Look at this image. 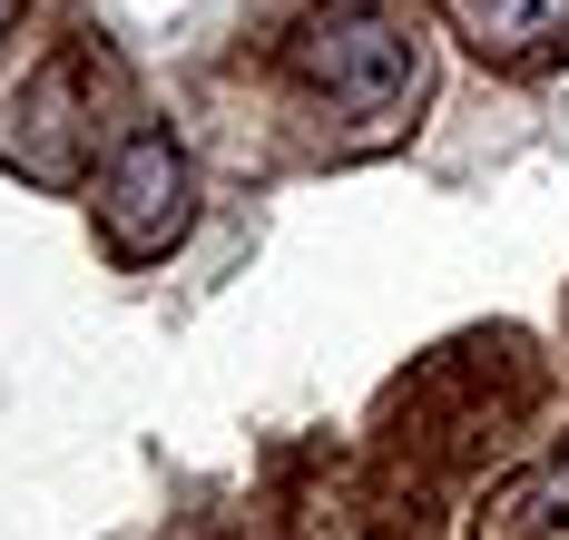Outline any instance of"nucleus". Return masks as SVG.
<instances>
[{"label": "nucleus", "instance_id": "f257e3e1", "mask_svg": "<svg viewBox=\"0 0 569 540\" xmlns=\"http://www.w3.org/2000/svg\"><path fill=\"white\" fill-rule=\"evenodd\" d=\"M284 60H295V79H305L315 99H335L353 119H383V109L412 99V40H402L383 10H363V0L315 10V20L284 40Z\"/></svg>", "mask_w": 569, "mask_h": 540}, {"label": "nucleus", "instance_id": "f03ea898", "mask_svg": "<svg viewBox=\"0 0 569 540\" xmlns=\"http://www.w3.org/2000/svg\"><path fill=\"white\" fill-rule=\"evenodd\" d=\"M99 227L128 266H148L187 237V148L168 128H128V148L109 158V187H99Z\"/></svg>", "mask_w": 569, "mask_h": 540}, {"label": "nucleus", "instance_id": "7ed1b4c3", "mask_svg": "<svg viewBox=\"0 0 569 540\" xmlns=\"http://www.w3.org/2000/svg\"><path fill=\"white\" fill-rule=\"evenodd\" d=\"M79 79H89V60H59L10 119L20 128H0V158H20L30 178H79V138H89V119H69V99H79Z\"/></svg>", "mask_w": 569, "mask_h": 540}, {"label": "nucleus", "instance_id": "20e7f679", "mask_svg": "<svg viewBox=\"0 0 569 540\" xmlns=\"http://www.w3.org/2000/svg\"><path fill=\"white\" fill-rule=\"evenodd\" d=\"M452 10L481 60H511V69L569 60V0H452Z\"/></svg>", "mask_w": 569, "mask_h": 540}, {"label": "nucleus", "instance_id": "39448f33", "mask_svg": "<svg viewBox=\"0 0 569 540\" xmlns=\"http://www.w3.org/2000/svg\"><path fill=\"white\" fill-rule=\"evenodd\" d=\"M481 540H569V452L540 462V472H520L511 491L491 501V531Z\"/></svg>", "mask_w": 569, "mask_h": 540}, {"label": "nucleus", "instance_id": "423d86ee", "mask_svg": "<svg viewBox=\"0 0 569 540\" xmlns=\"http://www.w3.org/2000/svg\"><path fill=\"white\" fill-rule=\"evenodd\" d=\"M0 30H10V0H0Z\"/></svg>", "mask_w": 569, "mask_h": 540}]
</instances>
